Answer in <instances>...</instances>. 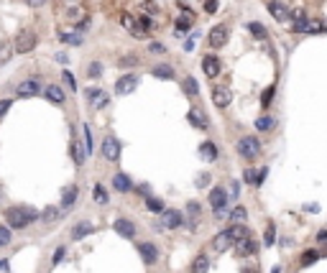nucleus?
Returning <instances> with one entry per match:
<instances>
[{"label": "nucleus", "instance_id": "nucleus-1", "mask_svg": "<svg viewBox=\"0 0 327 273\" xmlns=\"http://www.w3.org/2000/svg\"><path fill=\"white\" fill-rule=\"evenodd\" d=\"M36 217H38V212L31 210V207H10V210H5V222H8L10 230H26Z\"/></svg>", "mask_w": 327, "mask_h": 273}, {"label": "nucleus", "instance_id": "nucleus-2", "mask_svg": "<svg viewBox=\"0 0 327 273\" xmlns=\"http://www.w3.org/2000/svg\"><path fill=\"white\" fill-rule=\"evenodd\" d=\"M36 43H38V36H36V31H31V28H20L18 36L13 38L15 54H28V51H33Z\"/></svg>", "mask_w": 327, "mask_h": 273}, {"label": "nucleus", "instance_id": "nucleus-3", "mask_svg": "<svg viewBox=\"0 0 327 273\" xmlns=\"http://www.w3.org/2000/svg\"><path fill=\"white\" fill-rule=\"evenodd\" d=\"M238 153H241L246 161H253V158L261 153V141L256 135H243L241 141H238Z\"/></svg>", "mask_w": 327, "mask_h": 273}, {"label": "nucleus", "instance_id": "nucleus-4", "mask_svg": "<svg viewBox=\"0 0 327 273\" xmlns=\"http://www.w3.org/2000/svg\"><path fill=\"white\" fill-rule=\"evenodd\" d=\"M230 38V26L228 23H217L212 31H210V46L212 49H223Z\"/></svg>", "mask_w": 327, "mask_h": 273}, {"label": "nucleus", "instance_id": "nucleus-5", "mask_svg": "<svg viewBox=\"0 0 327 273\" xmlns=\"http://www.w3.org/2000/svg\"><path fill=\"white\" fill-rule=\"evenodd\" d=\"M230 102H233L230 87H225V84H215V87H212V105H215V107H220V110H225Z\"/></svg>", "mask_w": 327, "mask_h": 273}, {"label": "nucleus", "instance_id": "nucleus-6", "mask_svg": "<svg viewBox=\"0 0 327 273\" xmlns=\"http://www.w3.org/2000/svg\"><path fill=\"white\" fill-rule=\"evenodd\" d=\"M225 202H228V194H225L223 187H215V189L210 192V204H212V210H215L217 217L225 215Z\"/></svg>", "mask_w": 327, "mask_h": 273}, {"label": "nucleus", "instance_id": "nucleus-7", "mask_svg": "<svg viewBox=\"0 0 327 273\" xmlns=\"http://www.w3.org/2000/svg\"><path fill=\"white\" fill-rule=\"evenodd\" d=\"M184 222L179 210H164L161 212V230H177V227Z\"/></svg>", "mask_w": 327, "mask_h": 273}, {"label": "nucleus", "instance_id": "nucleus-8", "mask_svg": "<svg viewBox=\"0 0 327 273\" xmlns=\"http://www.w3.org/2000/svg\"><path fill=\"white\" fill-rule=\"evenodd\" d=\"M113 230H115L120 238H125V240H133V238H136V225L130 222V220H125V217H118V220L113 222Z\"/></svg>", "mask_w": 327, "mask_h": 273}, {"label": "nucleus", "instance_id": "nucleus-9", "mask_svg": "<svg viewBox=\"0 0 327 273\" xmlns=\"http://www.w3.org/2000/svg\"><path fill=\"white\" fill-rule=\"evenodd\" d=\"M138 256H141V261H143L146 266H154V263L159 261V248H156L154 243H141V245H138Z\"/></svg>", "mask_w": 327, "mask_h": 273}, {"label": "nucleus", "instance_id": "nucleus-10", "mask_svg": "<svg viewBox=\"0 0 327 273\" xmlns=\"http://www.w3.org/2000/svg\"><path fill=\"white\" fill-rule=\"evenodd\" d=\"M102 156L107 158V161H118V158H120V143H118V138L107 135V138L102 141Z\"/></svg>", "mask_w": 327, "mask_h": 273}, {"label": "nucleus", "instance_id": "nucleus-11", "mask_svg": "<svg viewBox=\"0 0 327 273\" xmlns=\"http://www.w3.org/2000/svg\"><path fill=\"white\" fill-rule=\"evenodd\" d=\"M15 92H18L20 97H36V95L41 92V84H38V79H23V82L15 87Z\"/></svg>", "mask_w": 327, "mask_h": 273}, {"label": "nucleus", "instance_id": "nucleus-12", "mask_svg": "<svg viewBox=\"0 0 327 273\" xmlns=\"http://www.w3.org/2000/svg\"><path fill=\"white\" fill-rule=\"evenodd\" d=\"M92 233H95V225H92L90 220H82V222H77L72 230H69V238H72V240H82V238L92 235Z\"/></svg>", "mask_w": 327, "mask_h": 273}, {"label": "nucleus", "instance_id": "nucleus-13", "mask_svg": "<svg viewBox=\"0 0 327 273\" xmlns=\"http://www.w3.org/2000/svg\"><path fill=\"white\" fill-rule=\"evenodd\" d=\"M136 84H138V77H136V74H125V77H120L118 84H115V95H130V92L136 89Z\"/></svg>", "mask_w": 327, "mask_h": 273}, {"label": "nucleus", "instance_id": "nucleus-14", "mask_svg": "<svg viewBox=\"0 0 327 273\" xmlns=\"http://www.w3.org/2000/svg\"><path fill=\"white\" fill-rule=\"evenodd\" d=\"M202 69H205V74H207L210 79H215L217 74H220V69H223V66H220V59L212 56V54H207V56L202 59Z\"/></svg>", "mask_w": 327, "mask_h": 273}, {"label": "nucleus", "instance_id": "nucleus-15", "mask_svg": "<svg viewBox=\"0 0 327 273\" xmlns=\"http://www.w3.org/2000/svg\"><path fill=\"white\" fill-rule=\"evenodd\" d=\"M233 235H230V230H223V233H217L215 238H212V248L215 250H220V253H223V250H228V248H233Z\"/></svg>", "mask_w": 327, "mask_h": 273}, {"label": "nucleus", "instance_id": "nucleus-16", "mask_svg": "<svg viewBox=\"0 0 327 273\" xmlns=\"http://www.w3.org/2000/svg\"><path fill=\"white\" fill-rule=\"evenodd\" d=\"M187 118H189V123H192L194 128H200V130H207V128H210V123H207V115H205V112H202L200 107H192Z\"/></svg>", "mask_w": 327, "mask_h": 273}, {"label": "nucleus", "instance_id": "nucleus-17", "mask_svg": "<svg viewBox=\"0 0 327 273\" xmlns=\"http://www.w3.org/2000/svg\"><path fill=\"white\" fill-rule=\"evenodd\" d=\"M217 156H220V151H217V146H215L212 141H205V143L200 146V158H202V161L212 164V161H217Z\"/></svg>", "mask_w": 327, "mask_h": 273}, {"label": "nucleus", "instance_id": "nucleus-18", "mask_svg": "<svg viewBox=\"0 0 327 273\" xmlns=\"http://www.w3.org/2000/svg\"><path fill=\"white\" fill-rule=\"evenodd\" d=\"M77 197H79V187H77V184L67 187V189H64V194H61V204H59V207H61V210H69L72 204L77 202Z\"/></svg>", "mask_w": 327, "mask_h": 273}, {"label": "nucleus", "instance_id": "nucleus-19", "mask_svg": "<svg viewBox=\"0 0 327 273\" xmlns=\"http://www.w3.org/2000/svg\"><path fill=\"white\" fill-rule=\"evenodd\" d=\"M256 250H258V243L251 240V238H246V240H241V243H235V253L243 256V258H246V256H253Z\"/></svg>", "mask_w": 327, "mask_h": 273}, {"label": "nucleus", "instance_id": "nucleus-20", "mask_svg": "<svg viewBox=\"0 0 327 273\" xmlns=\"http://www.w3.org/2000/svg\"><path fill=\"white\" fill-rule=\"evenodd\" d=\"M130 187H133V181H130L128 174H115V176H113V189H115V192L125 194V192H130Z\"/></svg>", "mask_w": 327, "mask_h": 273}, {"label": "nucleus", "instance_id": "nucleus-21", "mask_svg": "<svg viewBox=\"0 0 327 273\" xmlns=\"http://www.w3.org/2000/svg\"><path fill=\"white\" fill-rule=\"evenodd\" d=\"M269 13H271L276 20H287V18H289V10L284 8L281 0H269Z\"/></svg>", "mask_w": 327, "mask_h": 273}, {"label": "nucleus", "instance_id": "nucleus-22", "mask_svg": "<svg viewBox=\"0 0 327 273\" xmlns=\"http://www.w3.org/2000/svg\"><path fill=\"white\" fill-rule=\"evenodd\" d=\"M87 100H90L95 107H105V105H107V95L100 92L97 87H90V89H87Z\"/></svg>", "mask_w": 327, "mask_h": 273}, {"label": "nucleus", "instance_id": "nucleus-23", "mask_svg": "<svg viewBox=\"0 0 327 273\" xmlns=\"http://www.w3.org/2000/svg\"><path fill=\"white\" fill-rule=\"evenodd\" d=\"M292 28H294L297 33H317V31H320V23H312V20L304 18V20H297Z\"/></svg>", "mask_w": 327, "mask_h": 273}, {"label": "nucleus", "instance_id": "nucleus-24", "mask_svg": "<svg viewBox=\"0 0 327 273\" xmlns=\"http://www.w3.org/2000/svg\"><path fill=\"white\" fill-rule=\"evenodd\" d=\"M43 95H46V100H49V102H56V105H61V102H64V92H61V87H59V84H49Z\"/></svg>", "mask_w": 327, "mask_h": 273}, {"label": "nucleus", "instance_id": "nucleus-25", "mask_svg": "<svg viewBox=\"0 0 327 273\" xmlns=\"http://www.w3.org/2000/svg\"><path fill=\"white\" fill-rule=\"evenodd\" d=\"M13 54H15V46H13V43H0V66L10 64Z\"/></svg>", "mask_w": 327, "mask_h": 273}, {"label": "nucleus", "instance_id": "nucleus-26", "mask_svg": "<svg viewBox=\"0 0 327 273\" xmlns=\"http://www.w3.org/2000/svg\"><path fill=\"white\" fill-rule=\"evenodd\" d=\"M210 271V258L207 256H197L192 263V273H207Z\"/></svg>", "mask_w": 327, "mask_h": 273}, {"label": "nucleus", "instance_id": "nucleus-27", "mask_svg": "<svg viewBox=\"0 0 327 273\" xmlns=\"http://www.w3.org/2000/svg\"><path fill=\"white\" fill-rule=\"evenodd\" d=\"M154 77H159V79H174V66H169V64L154 66Z\"/></svg>", "mask_w": 327, "mask_h": 273}, {"label": "nucleus", "instance_id": "nucleus-28", "mask_svg": "<svg viewBox=\"0 0 327 273\" xmlns=\"http://www.w3.org/2000/svg\"><path fill=\"white\" fill-rule=\"evenodd\" d=\"M72 156H74V164L77 166H82V161H84V151H82V143L72 135Z\"/></svg>", "mask_w": 327, "mask_h": 273}, {"label": "nucleus", "instance_id": "nucleus-29", "mask_svg": "<svg viewBox=\"0 0 327 273\" xmlns=\"http://www.w3.org/2000/svg\"><path fill=\"white\" fill-rule=\"evenodd\" d=\"M274 125H276V120L269 118V115H264V118H258V120H256V130H261V133H269Z\"/></svg>", "mask_w": 327, "mask_h": 273}, {"label": "nucleus", "instance_id": "nucleus-30", "mask_svg": "<svg viewBox=\"0 0 327 273\" xmlns=\"http://www.w3.org/2000/svg\"><path fill=\"white\" fill-rule=\"evenodd\" d=\"M187 212H189V227H197V217H200V204H197V202H189V204H187Z\"/></svg>", "mask_w": 327, "mask_h": 273}, {"label": "nucleus", "instance_id": "nucleus-31", "mask_svg": "<svg viewBox=\"0 0 327 273\" xmlns=\"http://www.w3.org/2000/svg\"><path fill=\"white\" fill-rule=\"evenodd\" d=\"M82 135H84V153H92L95 141H92V130H90V125H82Z\"/></svg>", "mask_w": 327, "mask_h": 273}, {"label": "nucleus", "instance_id": "nucleus-32", "mask_svg": "<svg viewBox=\"0 0 327 273\" xmlns=\"http://www.w3.org/2000/svg\"><path fill=\"white\" fill-rule=\"evenodd\" d=\"M184 92L194 95V97L200 95V84H197V79H194V77H184Z\"/></svg>", "mask_w": 327, "mask_h": 273}, {"label": "nucleus", "instance_id": "nucleus-33", "mask_svg": "<svg viewBox=\"0 0 327 273\" xmlns=\"http://www.w3.org/2000/svg\"><path fill=\"white\" fill-rule=\"evenodd\" d=\"M146 210L148 212H164V202L159 197H146Z\"/></svg>", "mask_w": 327, "mask_h": 273}, {"label": "nucleus", "instance_id": "nucleus-34", "mask_svg": "<svg viewBox=\"0 0 327 273\" xmlns=\"http://www.w3.org/2000/svg\"><path fill=\"white\" fill-rule=\"evenodd\" d=\"M248 31L256 36V38H269V33H266V28L258 23V20H253V23H248Z\"/></svg>", "mask_w": 327, "mask_h": 273}, {"label": "nucleus", "instance_id": "nucleus-35", "mask_svg": "<svg viewBox=\"0 0 327 273\" xmlns=\"http://www.w3.org/2000/svg\"><path fill=\"white\" fill-rule=\"evenodd\" d=\"M246 210L243 207H235L233 212H230V220H233V225H246Z\"/></svg>", "mask_w": 327, "mask_h": 273}, {"label": "nucleus", "instance_id": "nucleus-36", "mask_svg": "<svg viewBox=\"0 0 327 273\" xmlns=\"http://www.w3.org/2000/svg\"><path fill=\"white\" fill-rule=\"evenodd\" d=\"M87 77H90V79L102 77V64H100V61H92L90 66H87Z\"/></svg>", "mask_w": 327, "mask_h": 273}, {"label": "nucleus", "instance_id": "nucleus-37", "mask_svg": "<svg viewBox=\"0 0 327 273\" xmlns=\"http://www.w3.org/2000/svg\"><path fill=\"white\" fill-rule=\"evenodd\" d=\"M59 215H61V207H49V210L43 212L41 217H43V222H56V220H59Z\"/></svg>", "mask_w": 327, "mask_h": 273}, {"label": "nucleus", "instance_id": "nucleus-38", "mask_svg": "<svg viewBox=\"0 0 327 273\" xmlns=\"http://www.w3.org/2000/svg\"><path fill=\"white\" fill-rule=\"evenodd\" d=\"M10 240H13L10 227L8 225H0V245H10Z\"/></svg>", "mask_w": 327, "mask_h": 273}, {"label": "nucleus", "instance_id": "nucleus-39", "mask_svg": "<svg viewBox=\"0 0 327 273\" xmlns=\"http://www.w3.org/2000/svg\"><path fill=\"white\" fill-rule=\"evenodd\" d=\"M274 92H276V84H271L269 89H264V95H261V105H264V107H269V105H271V97H274Z\"/></svg>", "mask_w": 327, "mask_h": 273}, {"label": "nucleus", "instance_id": "nucleus-40", "mask_svg": "<svg viewBox=\"0 0 327 273\" xmlns=\"http://www.w3.org/2000/svg\"><path fill=\"white\" fill-rule=\"evenodd\" d=\"M61 41H64V43H72V46H79L82 36H79V33H61Z\"/></svg>", "mask_w": 327, "mask_h": 273}, {"label": "nucleus", "instance_id": "nucleus-41", "mask_svg": "<svg viewBox=\"0 0 327 273\" xmlns=\"http://www.w3.org/2000/svg\"><path fill=\"white\" fill-rule=\"evenodd\" d=\"M61 79H64V84H67V87L72 89V92L77 89V79H74V74H72V72H67V69H64V72H61Z\"/></svg>", "mask_w": 327, "mask_h": 273}, {"label": "nucleus", "instance_id": "nucleus-42", "mask_svg": "<svg viewBox=\"0 0 327 273\" xmlns=\"http://www.w3.org/2000/svg\"><path fill=\"white\" fill-rule=\"evenodd\" d=\"M317 258H320V253H317V250H307V253L302 256V266H310V263H315Z\"/></svg>", "mask_w": 327, "mask_h": 273}, {"label": "nucleus", "instance_id": "nucleus-43", "mask_svg": "<svg viewBox=\"0 0 327 273\" xmlns=\"http://www.w3.org/2000/svg\"><path fill=\"white\" fill-rule=\"evenodd\" d=\"M197 38H200V33L194 31V33H192V36H189V38L184 41V51H192L194 46H197Z\"/></svg>", "mask_w": 327, "mask_h": 273}, {"label": "nucleus", "instance_id": "nucleus-44", "mask_svg": "<svg viewBox=\"0 0 327 273\" xmlns=\"http://www.w3.org/2000/svg\"><path fill=\"white\" fill-rule=\"evenodd\" d=\"M246 181H248V184H258L261 174H256V169H248V171H246Z\"/></svg>", "mask_w": 327, "mask_h": 273}, {"label": "nucleus", "instance_id": "nucleus-45", "mask_svg": "<svg viewBox=\"0 0 327 273\" xmlns=\"http://www.w3.org/2000/svg\"><path fill=\"white\" fill-rule=\"evenodd\" d=\"M95 199H97L100 204H105V202H107V194H105L102 184H97V187H95Z\"/></svg>", "mask_w": 327, "mask_h": 273}, {"label": "nucleus", "instance_id": "nucleus-46", "mask_svg": "<svg viewBox=\"0 0 327 273\" xmlns=\"http://www.w3.org/2000/svg\"><path fill=\"white\" fill-rule=\"evenodd\" d=\"M238 194H241V181L235 179V181H230V197L238 199Z\"/></svg>", "mask_w": 327, "mask_h": 273}, {"label": "nucleus", "instance_id": "nucleus-47", "mask_svg": "<svg viewBox=\"0 0 327 273\" xmlns=\"http://www.w3.org/2000/svg\"><path fill=\"white\" fill-rule=\"evenodd\" d=\"M148 51H156V54H164L166 49H164V43H159V41H151V43H148Z\"/></svg>", "mask_w": 327, "mask_h": 273}, {"label": "nucleus", "instance_id": "nucleus-48", "mask_svg": "<svg viewBox=\"0 0 327 273\" xmlns=\"http://www.w3.org/2000/svg\"><path fill=\"white\" fill-rule=\"evenodd\" d=\"M136 61H138V56H136V54H133V56H123V59H120V64H118V66H133V64H136Z\"/></svg>", "mask_w": 327, "mask_h": 273}, {"label": "nucleus", "instance_id": "nucleus-49", "mask_svg": "<svg viewBox=\"0 0 327 273\" xmlns=\"http://www.w3.org/2000/svg\"><path fill=\"white\" fill-rule=\"evenodd\" d=\"M10 105H13V100H0V118H3L5 112L10 110Z\"/></svg>", "mask_w": 327, "mask_h": 273}, {"label": "nucleus", "instance_id": "nucleus-50", "mask_svg": "<svg viewBox=\"0 0 327 273\" xmlns=\"http://www.w3.org/2000/svg\"><path fill=\"white\" fill-rule=\"evenodd\" d=\"M64 253H67V248H64V245H61V248H56V253H54V261H51V263L56 266V263L64 258Z\"/></svg>", "mask_w": 327, "mask_h": 273}, {"label": "nucleus", "instance_id": "nucleus-51", "mask_svg": "<svg viewBox=\"0 0 327 273\" xmlns=\"http://www.w3.org/2000/svg\"><path fill=\"white\" fill-rule=\"evenodd\" d=\"M210 184V174H197V187H207Z\"/></svg>", "mask_w": 327, "mask_h": 273}, {"label": "nucleus", "instance_id": "nucleus-52", "mask_svg": "<svg viewBox=\"0 0 327 273\" xmlns=\"http://www.w3.org/2000/svg\"><path fill=\"white\" fill-rule=\"evenodd\" d=\"M289 15L294 18V23H297V20H304V10H302V8H294V10H292Z\"/></svg>", "mask_w": 327, "mask_h": 273}, {"label": "nucleus", "instance_id": "nucleus-53", "mask_svg": "<svg viewBox=\"0 0 327 273\" xmlns=\"http://www.w3.org/2000/svg\"><path fill=\"white\" fill-rule=\"evenodd\" d=\"M266 245H274V225H269V230H266Z\"/></svg>", "mask_w": 327, "mask_h": 273}, {"label": "nucleus", "instance_id": "nucleus-54", "mask_svg": "<svg viewBox=\"0 0 327 273\" xmlns=\"http://www.w3.org/2000/svg\"><path fill=\"white\" fill-rule=\"evenodd\" d=\"M205 10H207V13H212V10H217V0H207V5H205Z\"/></svg>", "mask_w": 327, "mask_h": 273}, {"label": "nucleus", "instance_id": "nucleus-55", "mask_svg": "<svg viewBox=\"0 0 327 273\" xmlns=\"http://www.w3.org/2000/svg\"><path fill=\"white\" fill-rule=\"evenodd\" d=\"M26 3H28L31 8H41L43 3H46V0H26Z\"/></svg>", "mask_w": 327, "mask_h": 273}, {"label": "nucleus", "instance_id": "nucleus-56", "mask_svg": "<svg viewBox=\"0 0 327 273\" xmlns=\"http://www.w3.org/2000/svg\"><path fill=\"white\" fill-rule=\"evenodd\" d=\"M54 59H56V61H61V64H67V54H56Z\"/></svg>", "mask_w": 327, "mask_h": 273}, {"label": "nucleus", "instance_id": "nucleus-57", "mask_svg": "<svg viewBox=\"0 0 327 273\" xmlns=\"http://www.w3.org/2000/svg\"><path fill=\"white\" fill-rule=\"evenodd\" d=\"M0 271H8V263H5V261H0Z\"/></svg>", "mask_w": 327, "mask_h": 273}, {"label": "nucleus", "instance_id": "nucleus-58", "mask_svg": "<svg viewBox=\"0 0 327 273\" xmlns=\"http://www.w3.org/2000/svg\"><path fill=\"white\" fill-rule=\"evenodd\" d=\"M271 273H281V266H274V268H271Z\"/></svg>", "mask_w": 327, "mask_h": 273}]
</instances>
